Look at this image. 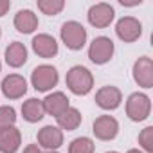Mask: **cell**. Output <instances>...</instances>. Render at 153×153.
Segmentation results:
<instances>
[{"label":"cell","instance_id":"cell-1","mask_svg":"<svg viewBox=\"0 0 153 153\" xmlns=\"http://www.w3.org/2000/svg\"><path fill=\"white\" fill-rule=\"evenodd\" d=\"M67 87L72 94L76 96H87L92 87H94V78H92V72L83 67V65H76L67 72Z\"/></svg>","mask_w":153,"mask_h":153},{"label":"cell","instance_id":"cell-2","mask_svg":"<svg viewBox=\"0 0 153 153\" xmlns=\"http://www.w3.org/2000/svg\"><path fill=\"white\" fill-rule=\"evenodd\" d=\"M61 40L70 51H79L87 43V31L79 22H65L61 25Z\"/></svg>","mask_w":153,"mask_h":153},{"label":"cell","instance_id":"cell-3","mask_svg":"<svg viewBox=\"0 0 153 153\" xmlns=\"http://www.w3.org/2000/svg\"><path fill=\"white\" fill-rule=\"evenodd\" d=\"M149 112H151V101L146 94H140V92H135L128 97L126 101V115L139 123V121H144L149 117Z\"/></svg>","mask_w":153,"mask_h":153},{"label":"cell","instance_id":"cell-4","mask_svg":"<svg viewBox=\"0 0 153 153\" xmlns=\"http://www.w3.org/2000/svg\"><path fill=\"white\" fill-rule=\"evenodd\" d=\"M58 70L52 65H40L31 74V83L38 92H47L58 85Z\"/></svg>","mask_w":153,"mask_h":153},{"label":"cell","instance_id":"cell-5","mask_svg":"<svg viewBox=\"0 0 153 153\" xmlns=\"http://www.w3.org/2000/svg\"><path fill=\"white\" fill-rule=\"evenodd\" d=\"M112 56H114V42L106 36L94 38V42L90 43V49H88L90 61L96 65H105L112 59Z\"/></svg>","mask_w":153,"mask_h":153},{"label":"cell","instance_id":"cell-6","mask_svg":"<svg viewBox=\"0 0 153 153\" xmlns=\"http://www.w3.org/2000/svg\"><path fill=\"white\" fill-rule=\"evenodd\" d=\"M88 22L90 25L97 27V29H105L108 27L112 22H114V16H115V11L110 4H105V2H99L96 6H92L88 9Z\"/></svg>","mask_w":153,"mask_h":153},{"label":"cell","instance_id":"cell-7","mask_svg":"<svg viewBox=\"0 0 153 153\" xmlns=\"http://www.w3.org/2000/svg\"><path fill=\"white\" fill-rule=\"evenodd\" d=\"M115 33H117V36H119L123 42L131 43V42H135V40L140 38V34H142V25H140V22H139L137 18H133V16H123V18L117 22V25H115Z\"/></svg>","mask_w":153,"mask_h":153},{"label":"cell","instance_id":"cell-8","mask_svg":"<svg viewBox=\"0 0 153 153\" xmlns=\"http://www.w3.org/2000/svg\"><path fill=\"white\" fill-rule=\"evenodd\" d=\"M133 79L142 88L153 87V61L148 56H142L133 65Z\"/></svg>","mask_w":153,"mask_h":153},{"label":"cell","instance_id":"cell-9","mask_svg":"<svg viewBox=\"0 0 153 153\" xmlns=\"http://www.w3.org/2000/svg\"><path fill=\"white\" fill-rule=\"evenodd\" d=\"M94 135L99 140H112L119 133V123L112 115H99L94 121Z\"/></svg>","mask_w":153,"mask_h":153},{"label":"cell","instance_id":"cell-10","mask_svg":"<svg viewBox=\"0 0 153 153\" xmlns=\"http://www.w3.org/2000/svg\"><path fill=\"white\" fill-rule=\"evenodd\" d=\"M2 92L7 99H20L27 92V83L20 74H9L2 81Z\"/></svg>","mask_w":153,"mask_h":153},{"label":"cell","instance_id":"cell-11","mask_svg":"<svg viewBox=\"0 0 153 153\" xmlns=\"http://www.w3.org/2000/svg\"><path fill=\"white\" fill-rule=\"evenodd\" d=\"M123 101V94L117 87H103L96 94V103L103 110H115Z\"/></svg>","mask_w":153,"mask_h":153},{"label":"cell","instance_id":"cell-12","mask_svg":"<svg viewBox=\"0 0 153 153\" xmlns=\"http://www.w3.org/2000/svg\"><path fill=\"white\" fill-rule=\"evenodd\" d=\"M38 142H40V146L54 151L63 144V131L56 126H43L38 131Z\"/></svg>","mask_w":153,"mask_h":153},{"label":"cell","instance_id":"cell-13","mask_svg":"<svg viewBox=\"0 0 153 153\" xmlns=\"http://www.w3.org/2000/svg\"><path fill=\"white\" fill-rule=\"evenodd\" d=\"M22 142V135L20 130L15 126L0 130V151L2 153H16V149L20 148Z\"/></svg>","mask_w":153,"mask_h":153},{"label":"cell","instance_id":"cell-14","mask_svg":"<svg viewBox=\"0 0 153 153\" xmlns=\"http://www.w3.org/2000/svg\"><path fill=\"white\" fill-rule=\"evenodd\" d=\"M33 51L40 58H54L58 54V43L49 34H38L33 38Z\"/></svg>","mask_w":153,"mask_h":153},{"label":"cell","instance_id":"cell-15","mask_svg":"<svg viewBox=\"0 0 153 153\" xmlns=\"http://www.w3.org/2000/svg\"><path fill=\"white\" fill-rule=\"evenodd\" d=\"M42 103H43V110H45L49 115H54V117L61 115V114L68 108V99H67V96H65L63 92H52V94H49Z\"/></svg>","mask_w":153,"mask_h":153},{"label":"cell","instance_id":"cell-16","mask_svg":"<svg viewBox=\"0 0 153 153\" xmlns=\"http://www.w3.org/2000/svg\"><path fill=\"white\" fill-rule=\"evenodd\" d=\"M6 61H7V65L13 67V68L22 67V65L27 61V49H25V45L20 43V42L9 43L7 49H6Z\"/></svg>","mask_w":153,"mask_h":153},{"label":"cell","instance_id":"cell-17","mask_svg":"<svg viewBox=\"0 0 153 153\" xmlns=\"http://www.w3.org/2000/svg\"><path fill=\"white\" fill-rule=\"evenodd\" d=\"M15 27H16L18 33L29 34V33H33L38 27V16L31 9H22L15 16Z\"/></svg>","mask_w":153,"mask_h":153},{"label":"cell","instance_id":"cell-18","mask_svg":"<svg viewBox=\"0 0 153 153\" xmlns=\"http://www.w3.org/2000/svg\"><path fill=\"white\" fill-rule=\"evenodd\" d=\"M22 115H24V119L27 123H38V121H42L43 115H45L43 103L40 99H34V97L24 101V105H22Z\"/></svg>","mask_w":153,"mask_h":153},{"label":"cell","instance_id":"cell-19","mask_svg":"<svg viewBox=\"0 0 153 153\" xmlns=\"http://www.w3.org/2000/svg\"><path fill=\"white\" fill-rule=\"evenodd\" d=\"M56 119H58L59 128H63V130H67V131H72V130H76V128L81 124V114H79V110L70 108V106H68L61 115H58Z\"/></svg>","mask_w":153,"mask_h":153},{"label":"cell","instance_id":"cell-20","mask_svg":"<svg viewBox=\"0 0 153 153\" xmlns=\"http://www.w3.org/2000/svg\"><path fill=\"white\" fill-rule=\"evenodd\" d=\"M68 153H94V142L88 137H78L68 146Z\"/></svg>","mask_w":153,"mask_h":153},{"label":"cell","instance_id":"cell-21","mask_svg":"<svg viewBox=\"0 0 153 153\" xmlns=\"http://www.w3.org/2000/svg\"><path fill=\"white\" fill-rule=\"evenodd\" d=\"M63 7H65L63 0H38V9L43 15H49V16H54V15L61 13Z\"/></svg>","mask_w":153,"mask_h":153},{"label":"cell","instance_id":"cell-22","mask_svg":"<svg viewBox=\"0 0 153 153\" xmlns=\"http://www.w3.org/2000/svg\"><path fill=\"white\" fill-rule=\"evenodd\" d=\"M16 123V112L13 106H0V130L15 126Z\"/></svg>","mask_w":153,"mask_h":153},{"label":"cell","instance_id":"cell-23","mask_svg":"<svg viewBox=\"0 0 153 153\" xmlns=\"http://www.w3.org/2000/svg\"><path fill=\"white\" fill-rule=\"evenodd\" d=\"M139 144H140L148 153L153 151V128H151V126L144 128V130L139 133Z\"/></svg>","mask_w":153,"mask_h":153},{"label":"cell","instance_id":"cell-24","mask_svg":"<svg viewBox=\"0 0 153 153\" xmlns=\"http://www.w3.org/2000/svg\"><path fill=\"white\" fill-rule=\"evenodd\" d=\"M11 7V2L9 0H0V16H4Z\"/></svg>","mask_w":153,"mask_h":153},{"label":"cell","instance_id":"cell-25","mask_svg":"<svg viewBox=\"0 0 153 153\" xmlns=\"http://www.w3.org/2000/svg\"><path fill=\"white\" fill-rule=\"evenodd\" d=\"M24 153H42V149H40L38 144H29V146L24 149Z\"/></svg>","mask_w":153,"mask_h":153},{"label":"cell","instance_id":"cell-26","mask_svg":"<svg viewBox=\"0 0 153 153\" xmlns=\"http://www.w3.org/2000/svg\"><path fill=\"white\" fill-rule=\"evenodd\" d=\"M128 153H142V151H139V149H130Z\"/></svg>","mask_w":153,"mask_h":153},{"label":"cell","instance_id":"cell-27","mask_svg":"<svg viewBox=\"0 0 153 153\" xmlns=\"http://www.w3.org/2000/svg\"><path fill=\"white\" fill-rule=\"evenodd\" d=\"M47 153H58V151H47Z\"/></svg>","mask_w":153,"mask_h":153},{"label":"cell","instance_id":"cell-28","mask_svg":"<svg viewBox=\"0 0 153 153\" xmlns=\"http://www.w3.org/2000/svg\"><path fill=\"white\" fill-rule=\"evenodd\" d=\"M106 153H117V151H106Z\"/></svg>","mask_w":153,"mask_h":153}]
</instances>
